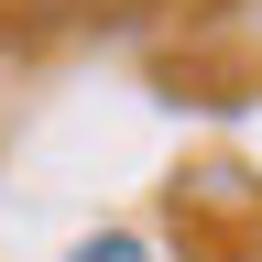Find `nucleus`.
Here are the masks:
<instances>
[{
    "mask_svg": "<svg viewBox=\"0 0 262 262\" xmlns=\"http://www.w3.org/2000/svg\"><path fill=\"white\" fill-rule=\"evenodd\" d=\"M77 262H153V251H142V241H120V229H110V241H88Z\"/></svg>",
    "mask_w": 262,
    "mask_h": 262,
    "instance_id": "nucleus-1",
    "label": "nucleus"
}]
</instances>
